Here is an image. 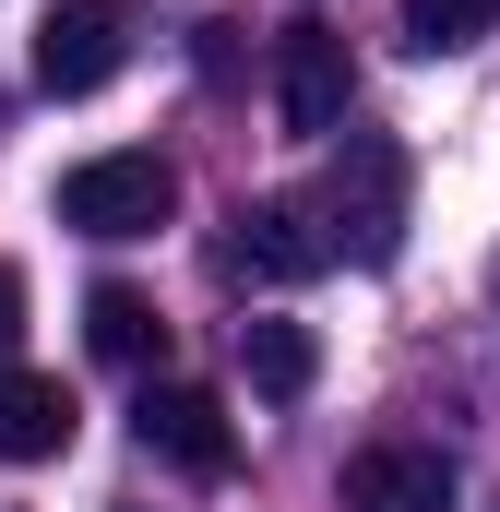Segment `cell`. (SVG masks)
Segmentation results:
<instances>
[{"instance_id":"cell-1","label":"cell","mask_w":500,"mask_h":512,"mask_svg":"<svg viewBox=\"0 0 500 512\" xmlns=\"http://www.w3.org/2000/svg\"><path fill=\"white\" fill-rule=\"evenodd\" d=\"M310 227H322V251H334V262H393V251H405V143L346 131V155H334Z\"/></svg>"},{"instance_id":"cell-6","label":"cell","mask_w":500,"mask_h":512,"mask_svg":"<svg viewBox=\"0 0 500 512\" xmlns=\"http://www.w3.org/2000/svg\"><path fill=\"white\" fill-rule=\"evenodd\" d=\"M322 227H310V203H239L227 215V274H250V286H310L322 274Z\"/></svg>"},{"instance_id":"cell-7","label":"cell","mask_w":500,"mask_h":512,"mask_svg":"<svg viewBox=\"0 0 500 512\" xmlns=\"http://www.w3.org/2000/svg\"><path fill=\"white\" fill-rule=\"evenodd\" d=\"M346 512H453V465L429 441H370L346 465Z\"/></svg>"},{"instance_id":"cell-10","label":"cell","mask_w":500,"mask_h":512,"mask_svg":"<svg viewBox=\"0 0 500 512\" xmlns=\"http://www.w3.org/2000/svg\"><path fill=\"white\" fill-rule=\"evenodd\" d=\"M84 346H96L108 370H155V358H167V322H155L143 286H96V298H84Z\"/></svg>"},{"instance_id":"cell-12","label":"cell","mask_w":500,"mask_h":512,"mask_svg":"<svg viewBox=\"0 0 500 512\" xmlns=\"http://www.w3.org/2000/svg\"><path fill=\"white\" fill-rule=\"evenodd\" d=\"M12 346H24V274L0 262V370H12Z\"/></svg>"},{"instance_id":"cell-5","label":"cell","mask_w":500,"mask_h":512,"mask_svg":"<svg viewBox=\"0 0 500 512\" xmlns=\"http://www.w3.org/2000/svg\"><path fill=\"white\" fill-rule=\"evenodd\" d=\"M120 48H131L120 0H60V12L36 24V84H48V96H96V84L120 72Z\"/></svg>"},{"instance_id":"cell-3","label":"cell","mask_w":500,"mask_h":512,"mask_svg":"<svg viewBox=\"0 0 500 512\" xmlns=\"http://www.w3.org/2000/svg\"><path fill=\"white\" fill-rule=\"evenodd\" d=\"M346 108H358L346 36H334V24H286V36H274V120L298 131V143H322V131H346Z\"/></svg>"},{"instance_id":"cell-2","label":"cell","mask_w":500,"mask_h":512,"mask_svg":"<svg viewBox=\"0 0 500 512\" xmlns=\"http://www.w3.org/2000/svg\"><path fill=\"white\" fill-rule=\"evenodd\" d=\"M179 215V167L167 155H84L72 179H60V227H84V239H155Z\"/></svg>"},{"instance_id":"cell-8","label":"cell","mask_w":500,"mask_h":512,"mask_svg":"<svg viewBox=\"0 0 500 512\" xmlns=\"http://www.w3.org/2000/svg\"><path fill=\"white\" fill-rule=\"evenodd\" d=\"M72 429H84V405L60 370H0V465H48V453H72Z\"/></svg>"},{"instance_id":"cell-9","label":"cell","mask_w":500,"mask_h":512,"mask_svg":"<svg viewBox=\"0 0 500 512\" xmlns=\"http://www.w3.org/2000/svg\"><path fill=\"white\" fill-rule=\"evenodd\" d=\"M239 370H250V393H274V405H298V393L322 382V346H310V322H286V310H262V322H239Z\"/></svg>"},{"instance_id":"cell-4","label":"cell","mask_w":500,"mask_h":512,"mask_svg":"<svg viewBox=\"0 0 500 512\" xmlns=\"http://www.w3.org/2000/svg\"><path fill=\"white\" fill-rule=\"evenodd\" d=\"M131 417H143V453H167L179 477H227V465H239V429H227V405L203 382H143Z\"/></svg>"},{"instance_id":"cell-13","label":"cell","mask_w":500,"mask_h":512,"mask_svg":"<svg viewBox=\"0 0 500 512\" xmlns=\"http://www.w3.org/2000/svg\"><path fill=\"white\" fill-rule=\"evenodd\" d=\"M489 286H500V262H489Z\"/></svg>"},{"instance_id":"cell-11","label":"cell","mask_w":500,"mask_h":512,"mask_svg":"<svg viewBox=\"0 0 500 512\" xmlns=\"http://www.w3.org/2000/svg\"><path fill=\"white\" fill-rule=\"evenodd\" d=\"M489 24H500V0H405V36H417L429 60H441V48H477Z\"/></svg>"}]
</instances>
